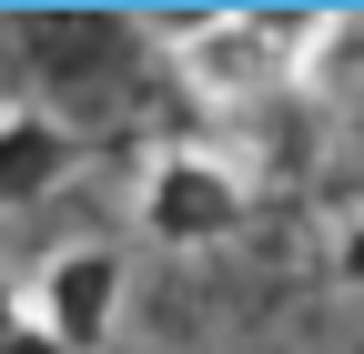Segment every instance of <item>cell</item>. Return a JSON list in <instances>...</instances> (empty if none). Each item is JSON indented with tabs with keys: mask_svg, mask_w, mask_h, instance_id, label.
Segmentation results:
<instances>
[{
	"mask_svg": "<svg viewBox=\"0 0 364 354\" xmlns=\"http://www.w3.org/2000/svg\"><path fill=\"white\" fill-rule=\"evenodd\" d=\"M132 223H142L162 253H213L253 223V162L213 152V142H162L132 183Z\"/></svg>",
	"mask_w": 364,
	"mask_h": 354,
	"instance_id": "6da1fadb",
	"label": "cell"
},
{
	"mask_svg": "<svg viewBox=\"0 0 364 354\" xmlns=\"http://www.w3.org/2000/svg\"><path fill=\"white\" fill-rule=\"evenodd\" d=\"M162 51H172V81L213 112H243L263 92H284V41H273L263 11H193V21L162 31Z\"/></svg>",
	"mask_w": 364,
	"mask_h": 354,
	"instance_id": "7a4b0ae2",
	"label": "cell"
},
{
	"mask_svg": "<svg viewBox=\"0 0 364 354\" xmlns=\"http://www.w3.org/2000/svg\"><path fill=\"white\" fill-rule=\"evenodd\" d=\"M122 304H132V263L112 243H61L31 284V324H51L71 354H91V344H112Z\"/></svg>",
	"mask_w": 364,
	"mask_h": 354,
	"instance_id": "3957f363",
	"label": "cell"
},
{
	"mask_svg": "<svg viewBox=\"0 0 364 354\" xmlns=\"http://www.w3.org/2000/svg\"><path fill=\"white\" fill-rule=\"evenodd\" d=\"M71 183V122L41 102H0V213L51 203Z\"/></svg>",
	"mask_w": 364,
	"mask_h": 354,
	"instance_id": "277c9868",
	"label": "cell"
},
{
	"mask_svg": "<svg viewBox=\"0 0 364 354\" xmlns=\"http://www.w3.org/2000/svg\"><path fill=\"white\" fill-rule=\"evenodd\" d=\"M334 274H344V284L364 294V213H354V223H344V233H334Z\"/></svg>",
	"mask_w": 364,
	"mask_h": 354,
	"instance_id": "5b68a950",
	"label": "cell"
},
{
	"mask_svg": "<svg viewBox=\"0 0 364 354\" xmlns=\"http://www.w3.org/2000/svg\"><path fill=\"white\" fill-rule=\"evenodd\" d=\"M21 324H31V284H11V274H0V344H11Z\"/></svg>",
	"mask_w": 364,
	"mask_h": 354,
	"instance_id": "8992f818",
	"label": "cell"
},
{
	"mask_svg": "<svg viewBox=\"0 0 364 354\" xmlns=\"http://www.w3.org/2000/svg\"><path fill=\"white\" fill-rule=\"evenodd\" d=\"M0 354H71V344H61V334H51V324H21V334H11V344H0Z\"/></svg>",
	"mask_w": 364,
	"mask_h": 354,
	"instance_id": "52a82bcc",
	"label": "cell"
}]
</instances>
